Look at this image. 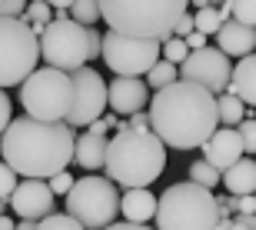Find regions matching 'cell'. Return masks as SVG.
Instances as JSON below:
<instances>
[{
	"label": "cell",
	"mask_w": 256,
	"mask_h": 230,
	"mask_svg": "<svg viewBox=\"0 0 256 230\" xmlns=\"http://www.w3.org/2000/svg\"><path fill=\"white\" fill-rule=\"evenodd\" d=\"M150 130L163 140V147L173 150L203 147L220 130L216 94L186 80L156 90V97L150 100Z\"/></svg>",
	"instance_id": "6da1fadb"
},
{
	"label": "cell",
	"mask_w": 256,
	"mask_h": 230,
	"mask_svg": "<svg viewBox=\"0 0 256 230\" xmlns=\"http://www.w3.org/2000/svg\"><path fill=\"white\" fill-rule=\"evenodd\" d=\"M4 144V163H10L24 180H50L74 163L76 134L66 124H47L34 117H14Z\"/></svg>",
	"instance_id": "7a4b0ae2"
},
{
	"label": "cell",
	"mask_w": 256,
	"mask_h": 230,
	"mask_svg": "<svg viewBox=\"0 0 256 230\" xmlns=\"http://www.w3.org/2000/svg\"><path fill=\"white\" fill-rule=\"evenodd\" d=\"M106 177L126 190H140L150 187L156 177L166 170V147L150 127L136 130L126 120H120L116 134L106 140Z\"/></svg>",
	"instance_id": "3957f363"
},
{
	"label": "cell",
	"mask_w": 256,
	"mask_h": 230,
	"mask_svg": "<svg viewBox=\"0 0 256 230\" xmlns=\"http://www.w3.org/2000/svg\"><path fill=\"white\" fill-rule=\"evenodd\" d=\"M186 7L190 0H100V17L116 34L166 44L183 14H190Z\"/></svg>",
	"instance_id": "277c9868"
},
{
	"label": "cell",
	"mask_w": 256,
	"mask_h": 230,
	"mask_svg": "<svg viewBox=\"0 0 256 230\" xmlns=\"http://www.w3.org/2000/svg\"><path fill=\"white\" fill-rule=\"evenodd\" d=\"M216 193L193 180L173 183L156 197V230H216Z\"/></svg>",
	"instance_id": "5b68a950"
},
{
	"label": "cell",
	"mask_w": 256,
	"mask_h": 230,
	"mask_svg": "<svg viewBox=\"0 0 256 230\" xmlns=\"http://www.w3.org/2000/svg\"><path fill=\"white\" fill-rule=\"evenodd\" d=\"M74 100H76L74 77L54 67H37L20 87L24 114L34 120H47V124H66Z\"/></svg>",
	"instance_id": "8992f818"
},
{
	"label": "cell",
	"mask_w": 256,
	"mask_h": 230,
	"mask_svg": "<svg viewBox=\"0 0 256 230\" xmlns=\"http://www.w3.org/2000/svg\"><path fill=\"white\" fill-rule=\"evenodd\" d=\"M120 197L124 193L116 190V183L110 177L90 173V177L74 183V190L64 200H66V213L84 230H106L120 213Z\"/></svg>",
	"instance_id": "52a82bcc"
},
{
	"label": "cell",
	"mask_w": 256,
	"mask_h": 230,
	"mask_svg": "<svg viewBox=\"0 0 256 230\" xmlns=\"http://www.w3.org/2000/svg\"><path fill=\"white\" fill-rule=\"evenodd\" d=\"M40 64V37L27 20L0 17V90L24 84Z\"/></svg>",
	"instance_id": "ba28073f"
},
{
	"label": "cell",
	"mask_w": 256,
	"mask_h": 230,
	"mask_svg": "<svg viewBox=\"0 0 256 230\" xmlns=\"http://www.w3.org/2000/svg\"><path fill=\"white\" fill-rule=\"evenodd\" d=\"M40 60L64 74H76L80 67H86V60H90L86 27H80L74 17L50 20L47 30L40 34Z\"/></svg>",
	"instance_id": "9c48e42d"
},
{
	"label": "cell",
	"mask_w": 256,
	"mask_h": 230,
	"mask_svg": "<svg viewBox=\"0 0 256 230\" xmlns=\"http://www.w3.org/2000/svg\"><path fill=\"white\" fill-rule=\"evenodd\" d=\"M160 57H163L160 40L126 37V34H116V30L104 34V60L116 77H146Z\"/></svg>",
	"instance_id": "30bf717a"
},
{
	"label": "cell",
	"mask_w": 256,
	"mask_h": 230,
	"mask_svg": "<svg viewBox=\"0 0 256 230\" xmlns=\"http://www.w3.org/2000/svg\"><path fill=\"white\" fill-rule=\"evenodd\" d=\"M230 77H233V64L220 47H203L193 50L190 57L180 64V80L196 87H206L210 94H223L230 90Z\"/></svg>",
	"instance_id": "8fae6325"
},
{
	"label": "cell",
	"mask_w": 256,
	"mask_h": 230,
	"mask_svg": "<svg viewBox=\"0 0 256 230\" xmlns=\"http://www.w3.org/2000/svg\"><path fill=\"white\" fill-rule=\"evenodd\" d=\"M74 77V90H76V100H74V110L66 117V127H90L96 124L106 110V80L100 70L94 67H80Z\"/></svg>",
	"instance_id": "7c38bea8"
},
{
	"label": "cell",
	"mask_w": 256,
	"mask_h": 230,
	"mask_svg": "<svg viewBox=\"0 0 256 230\" xmlns=\"http://www.w3.org/2000/svg\"><path fill=\"white\" fill-rule=\"evenodd\" d=\"M150 104V87L143 77H116L106 84V107L116 117H133Z\"/></svg>",
	"instance_id": "4fadbf2b"
},
{
	"label": "cell",
	"mask_w": 256,
	"mask_h": 230,
	"mask_svg": "<svg viewBox=\"0 0 256 230\" xmlns=\"http://www.w3.org/2000/svg\"><path fill=\"white\" fill-rule=\"evenodd\" d=\"M10 207L20 220H44L54 213V193L47 180H24L10 197Z\"/></svg>",
	"instance_id": "5bb4252c"
},
{
	"label": "cell",
	"mask_w": 256,
	"mask_h": 230,
	"mask_svg": "<svg viewBox=\"0 0 256 230\" xmlns=\"http://www.w3.org/2000/svg\"><path fill=\"white\" fill-rule=\"evenodd\" d=\"M200 150H203V160L220 173H226L230 167H236V163L243 160V153H246L243 150V137H240V130H233V127H220Z\"/></svg>",
	"instance_id": "9a60e30c"
},
{
	"label": "cell",
	"mask_w": 256,
	"mask_h": 230,
	"mask_svg": "<svg viewBox=\"0 0 256 230\" xmlns=\"http://www.w3.org/2000/svg\"><path fill=\"white\" fill-rule=\"evenodd\" d=\"M216 47L226 54V57H250L256 50V27H246V24H240V20H223V27L216 34Z\"/></svg>",
	"instance_id": "2e32d148"
},
{
	"label": "cell",
	"mask_w": 256,
	"mask_h": 230,
	"mask_svg": "<svg viewBox=\"0 0 256 230\" xmlns=\"http://www.w3.org/2000/svg\"><path fill=\"white\" fill-rule=\"evenodd\" d=\"M120 213H124L126 223H136V227H146L150 220H156V193L150 187H140V190H126L120 197Z\"/></svg>",
	"instance_id": "e0dca14e"
},
{
	"label": "cell",
	"mask_w": 256,
	"mask_h": 230,
	"mask_svg": "<svg viewBox=\"0 0 256 230\" xmlns=\"http://www.w3.org/2000/svg\"><path fill=\"white\" fill-rule=\"evenodd\" d=\"M226 94L240 97L246 107H256V54L236 60L233 67V77H230V90Z\"/></svg>",
	"instance_id": "ac0fdd59"
},
{
	"label": "cell",
	"mask_w": 256,
	"mask_h": 230,
	"mask_svg": "<svg viewBox=\"0 0 256 230\" xmlns=\"http://www.w3.org/2000/svg\"><path fill=\"white\" fill-rule=\"evenodd\" d=\"M74 160L84 167V170L96 173V170H104V163H106V137H96L86 130L84 137H76V150H74Z\"/></svg>",
	"instance_id": "d6986e66"
},
{
	"label": "cell",
	"mask_w": 256,
	"mask_h": 230,
	"mask_svg": "<svg viewBox=\"0 0 256 230\" xmlns=\"http://www.w3.org/2000/svg\"><path fill=\"white\" fill-rule=\"evenodd\" d=\"M223 187L230 190V197H253L256 193V160L243 157L236 167H230L223 173Z\"/></svg>",
	"instance_id": "ffe728a7"
},
{
	"label": "cell",
	"mask_w": 256,
	"mask_h": 230,
	"mask_svg": "<svg viewBox=\"0 0 256 230\" xmlns=\"http://www.w3.org/2000/svg\"><path fill=\"white\" fill-rule=\"evenodd\" d=\"M216 110H220V124H223V127H233V130H236V127L243 124L250 114H253V110H250L240 97H233V94H220L216 97Z\"/></svg>",
	"instance_id": "44dd1931"
},
{
	"label": "cell",
	"mask_w": 256,
	"mask_h": 230,
	"mask_svg": "<svg viewBox=\"0 0 256 230\" xmlns=\"http://www.w3.org/2000/svg\"><path fill=\"white\" fill-rule=\"evenodd\" d=\"M143 80H146V87H156V90H163V87H170V84H176V80H180V67H176V64H166V60H156V64H153V70L146 77H143Z\"/></svg>",
	"instance_id": "7402d4cb"
},
{
	"label": "cell",
	"mask_w": 256,
	"mask_h": 230,
	"mask_svg": "<svg viewBox=\"0 0 256 230\" xmlns=\"http://www.w3.org/2000/svg\"><path fill=\"white\" fill-rule=\"evenodd\" d=\"M190 180L200 183V187H206V190H216L220 183H223V173L213 170L206 160H196V163H190Z\"/></svg>",
	"instance_id": "603a6c76"
},
{
	"label": "cell",
	"mask_w": 256,
	"mask_h": 230,
	"mask_svg": "<svg viewBox=\"0 0 256 230\" xmlns=\"http://www.w3.org/2000/svg\"><path fill=\"white\" fill-rule=\"evenodd\" d=\"M70 17L80 24V27H94L100 17V0H74V7H70Z\"/></svg>",
	"instance_id": "cb8c5ba5"
},
{
	"label": "cell",
	"mask_w": 256,
	"mask_h": 230,
	"mask_svg": "<svg viewBox=\"0 0 256 230\" xmlns=\"http://www.w3.org/2000/svg\"><path fill=\"white\" fill-rule=\"evenodd\" d=\"M193 20H196V30L200 34H213L216 37L220 27H223V14H220V7H203V10H193Z\"/></svg>",
	"instance_id": "d4e9b609"
},
{
	"label": "cell",
	"mask_w": 256,
	"mask_h": 230,
	"mask_svg": "<svg viewBox=\"0 0 256 230\" xmlns=\"http://www.w3.org/2000/svg\"><path fill=\"white\" fill-rule=\"evenodd\" d=\"M220 7H226L233 20L246 24V27H256V0H223Z\"/></svg>",
	"instance_id": "484cf974"
},
{
	"label": "cell",
	"mask_w": 256,
	"mask_h": 230,
	"mask_svg": "<svg viewBox=\"0 0 256 230\" xmlns=\"http://www.w3.org/2000/svg\"><path fill=\"white\" fill-rule=\"evenodd\" d=\"M17 183H20L17 170H14L10 163L0 160V200H4V203H10V197H14V190H17Z\"/></svg>",
	"instance_id": "4316f807"
},
{
	"label": "cell",
	"mask_w": 256,
	"mask_h": 230,
	"mask_svg": "<svg viewBox=\"0 0 256 230\" xmlns=\"http://www.w3.org/2000/svg\"><path fill=\"white\" fill-rule=\"evenodd\" d=\"M37 230H84L80 223L70 217V213H50V217H44V220H37Z\"/></svg>",
	"instance_id": "83f0119b"
},
{
	"label": "cell",
	"mask_w": 256,
	"mask_h": 230,
	"mask_svg": "<svg viewBox=\"0 0 256 230\" xmlns=\"http://www.w3.org/2000/svg\"><path fill=\"white\" fill-rule=\"evenodd\" d=\"M186 57H190V47H186V40L170 37L166 44H163V60H166V64H176V67H180Z\"/></svg>",
	"instance_id": "f1b7e54d"
},
{
	"label": "cell",
	"mask_w": 256,
	"mask_h": 230,
	"mask_svg": "<svg viewBox=\"0 0 256 230\" xmlns=\"http://www.w3.org/2000/svg\"><path fill=\"white\" fill-rule=\"evenodd\" d=\"M236 130H240V137H243V150L256 153V117H246Z\"/></svg>",
	"instance_id": "f546056e"
},
{
	"label": "cell",
	"mask_w": 256,
	"mask_h": 230,
	"mask_svg": "<svg viewBox=\"0 0 256 230\" xmlns=\"http://www.w3.org/2000/svg\"><path fill=\"white\" fill-rule=\"evenodd\" d=\"M50 193H54V197H60V193H64V197H66V193H70V190H74V173H70V170H64V173H57V177H50Z\"/></svg>",
	"instance_id": "4dcf8cb0"
},
{
	"label": "cell",
	"mask_w": 256,
	"mask_h": 230,
	"mask_svg": "<svg viewBox=\"0 0 256 230\" xmlns=\"http://www.w3.org/2000/svg\"><path fill=\"white\" fill-rule=\"evenodd\" d=\"M30 0H4L0 4V17H14V20H24V14H27Z\"/></svg>",
	"instance_id": "1f68e13d"
},
{
	"label": "cell",
	"mask_w": 256,
	"mask_h": 230,
	"mask_svg": "<svg viewBox=\"0 0 256 230\" xmlns=\"http://www.w3.org/2000/svg\"><path fill=\"white\" fill-rule=\"evenodd\" d=\"M10 124H14V104H10L7 90H0V137L7 134Z\"/></svg>",
	"instance_id": "d6a6232c"
},
{
	"label": "cell",
	"mask_w": 256,
	"mask_h": 230,
	"mask_svg": "<svg viewBox=\"0 0 256 230\" xmlns=\"http://www.w3.org/2000/svg\"><path fill=\"white\" fill-rule=\"evenodd\" d=\"M86 40H90V60L104 57V34L96 27H86Z\"/></svg>",
	"instance_id": "836d02e7"
},
{
	"label": "cell",
	"mask_w": 256,
	"mask_h": 230,
	"mask_svg": "<svg viewBox=\"0 0 256 230\" xmlns=\"http://www.w3.org/2000/svg\"><path fill=\"white\" fill-rule=\"evenodd\" d=\"M196 30V20H193V14H183V20L176 24V30H173V37H180V40H186Z\"/></svg>",
	"instance_id": "e575fe53"
},
{
	"label": "cell",
	"mask_w": 256,
	"mask_h": 230,
	"mask_svg": "<svg viewBox=\"0 0 256 230\" xmlns=\"http://www.w3.org/2000/svg\"><path fill=\"white\" fill-rule=\"evenodd\" d=\"M186 47H190V54H193V50H203V47H210V37H206V34H200V30H193L190 37H186Z\"/></svg>",
	"instance_id": "d590c367"
},
{
	"label": "cell",
	"mask_w": 256,
	"mask_h": 230,
	"mask_svg": "<svg viewBox=\"0 0 256 230\" xmlns=\"http://www.w3.org/2000/svg\"><path fill=\"white\" fill-rule=\"evenodd\" d=\"M126 124L136 127V130H146V127H150V110H146V114H143V110H140V114H133L130 120H126Z\"/></svg>",
	"instance_id": "8d00e7d4"
},
{
	"label": "cell",
	"mask_w": 256,
	"mask_h": 230,
	"mask_svg": "<svg viewBox=\"0 0 256 230\" xmlns=\"http://www.w3.org/2000/svg\"><path fill=\"white\" fill-rule=\"evenodd\" d=\"M106 230H153V227H136V223H110V227H106Z\"/></svg>",
	"instance_id": "74e56055"
},
{
	"label": "cell",
	"mask_w": 256,
	"mask_h": 230,
	"mask_svg": "<svg viewBox=\"0 0 256 230\" xmlns=\"http://www.w3.org/2000/svg\"><path fill=\"white\" fill-rule=\"evenodd\" d=\"M240 223L246 230H256V213H250V217H240Z\"/></svg>",
	"instance_id": "f35d334b"
},
{
	"label": "cell",
	"mask_w": 256,
	"mask_h": 230,
	"mask_svg": "<svg viewBox=\"0 0 256 230\" xmlns=\"http://www.w3.org/2000/svg\"><path fill=\"white\" fill-rule=\"evenodd\" d=\"M0 230H17V223H14L7 213H4V217H0Z\"/></svg>",
	"instance_id": "ab89813d"
},
{
	"label": "cell",
	"mask_w": 256,
	"mask_h": 230,
	"mask_svg": "<svg viewBox=\"0 0 256 230\" xmlns=\"http://www.w3.org/2000/svg\"><path fill=\"white\" fill-rule=\"evenodd\" d=\"M17 230H37V220H20Z\"/></svg>",
	"instance_id": "60d3db41"
},
{
	"label": "cell",
	"mask_w": 256,
	"mask_h": 230,
	"mask_svg": "<svg viewBox=\"0 0 256 230\" xmlns=\"http://www.w3.org/2000/svg\"><path fill=\"white\" fill-rule=\"evenodd\" d=\"M190 4H193V7H196V10H203V7H210V0H190Z\"/></svg>",
	"instance_id": "b9f144b4"
},
{
	"label": "cell",
	"mask_w": 256,
	"mask_h": 230,
	"mask_svg": "<svg viewBox=\"0 0 256 230\" xmlns=\"http://www.w3.org/2000/svg\"><path fill=\"white\" fill-rule=\"evenodd\" d=\"M0 217H4V200H0Z\"/></svg>",
	"instance_id": "7bdbcfd3"
},
{
	"label": "cell",
	"mask_w": 256,
	"mask_h": 230,
	"mask_svg": "<svg viewBox=\"0 0 256 230\" xmlns=\"http://www.w3.org/2000/svg\"><path fill=\"white\" fill-rule=\"evenodd\" d=\"M0 157H4V144H0Z\"/></svg>",
	"instance_id": "ee69618b"
},
{
	"label": "cell",
	"mask_w": 256,
	"mask_h": 230,
	"mask_svg": "<svg viewBox=\"0 0 256 230\" xmlns=\"http://www.w3.org/2000/svg\"><path fill=\"white\" fill-rule=\"evenodd\" d=\"M253 200H256V193H253Z\"/></svg>",
	"instance_id": "f6af8a7d"
},
{
	"label": "cell",
	"mask_w": 256,
	"mask_h": 230,
	"mask_svg": "<svg viewBox=\"0 0 256 230\" xmlns=\"http://www.w3.org/2000/svg\"><path fill=\"white\" fill-rule=\"evenodd\" d=\"M0 4H4V0H0Z\"/></svg>",
	"instance_id": "bcb514c9"
}]
</instances>
